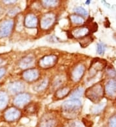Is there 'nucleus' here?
<instances>
[{
    "label": "nucleus",
    "instance_id": "f257e3e1",
    "mask_svg": "<svg viewBox=\"0 0 116 127\" xmlns=\"http://www.w3.org/2000/svg\"><path fill=\"white\" fill-rule=\"evenodd\" d=\"M82 104L79 99H70L65 101L61 105L63 113L69 118L76 117L80 112Z\"/></svg>",
    "mask_w": 116,
    "mask_h": 127
},
{
    "label": "nucleus",
    "instance_id": "f03ea898",
    "mask_svg": "<svg viewBox=\"0 0 116 127\" xmlns=\"http://www.w3.org/2000/svg\"><path fill=\"white\" fill-rule=\"evenodd\" d=\"M105 94V89L101 83H97L85 91V96L92 102L98 103L103 99Z\"/></svg>",
    "mask_w": 116,
    "mask_h": 127
},
{
    "label": "nucleus",
    "instance_id": "7ed1b4c3",
    "mask_svg": "<svg viewBox=\"0 0 116 127\" xmlns=\"http://www.w3.org/2000/svg\"><path fill=\"white\" fill-rule=\"evenodd\" d=\"M57 59L58 58L55 55H45L39 61L38 65L41 68L44 69L52 68L56 64Z\"/></svg>",
    "mask_w": 116,
    "mask_h": 127
},
{
    "label": "nucleus",
    "instance_id": "20e7f679",
    "mask_svg": "<svg viewBox=\"0 0 116 127\" xmlns=\"http://www.w3.org/2000/svg\"><path fill=\"white\" fill-rule=\"evenodd\" d=\"M86 67L83 64L79 63L75 65L70 73V78L74 82H79L85 74Z\"/></svg>",
    "mask_w": 116,
    "mask_h": 127
},
{
    "label": "nucleus",
    "instance_id": "39448f33",
    "mask_svg": "<svg viewBox=\"0 0 116 127\" xmlns=\"http://www.w3.org/2000/svg\"><path fill=\"white\" fill-rule=\"evenodd\" d=\"M21 116V112L16 107H10L6 109L4 112V119L6 121L8 122H14V121H17L20 118Z\"/></svg>",
    "mask_w": 116,
    "mask_h": 127
},
{
    "label": "nucleus",
    "instance_id": "423d86ee",
    "mask_svg": "<svg viewBox=\"0 0 116 127\" xmlns=\"http://www.w3.org/2000/svg\"><path fill=\"white\" fill-rule=\"evenodd\" d=\"M14 21L5 19L0 23V37H6L10 34L14 28Z\"/></svg>",
    "mask_w": 116,
    "mask_h": 127
},
{
    "label": "nucleus",
    "instance_id": "0eeeda50",
    "mask_svg": "<svg viewBox=\"0 0 116 127\" xmlns=\"http://www.w3.org/2000/svg\"><path fill=\"white\" fill-rule=\"evenodd\" d=\"M56 21V15L54 13H46L42 16L40 20V27L43 30H48Z\"/></svg>",
    "mask_w": 116,
    "mask_h": 127
},
{
    "label": "nucleus",
    "instance_id": "6e6552de",
    "mask_svg": "<svg viewBox=\"0 0 116 127\" xmlns=\"http://www.w3.org/2000/svg\"><path fill=\"white\" fill-rule=\"evenodd\" d=\"M40 76V73L39 70L36 68H30L25 70L22 73V78L26 82H36L39 79Z\"/></svg>",
    "mask_w": 116,
    "mask_h": 127
},
{
    "label": "nucleus",
    "instance_id": "1a4fd4ad",
    "mask_svg": "<svg viewBox=\"0 0 116 127\" xmlns=\"http://www.w3.org/2000/svg\"><path fill=\"white\" fill-rule=\"evenodd\" d=\"M25 85L23 84V82L21 81H14L8 84L7 87V89L8 93L11 95H17L18 94L22 93V92L25 90Z\"/></svg>",
    "mask_w": 116,
    "mask_h": 127
},
{
    "label": "nucleus",
    "instance_id": "9d476101",
    "mask_svg": "<svg viewBox=\"0 0 116 127\" xmlns=\"http://www.w3.org/2000/svg\"><path fill=\"white\" fill-rule=\"evenodd\" d=\"M31 99V95L28 93H22L15 96L14 99V104L16 107H21L28 105Z\"/></svg>",
    "mask_w": 116,
    "mask_h": 127
},
{
    "label": "nucleus",
    "instance_id": "9b49d317",
    "mask_svg": "<svg viewBox=\"0 0 116 127\" xmlns=\"http://www.w3.org/2000/svg\"><path fill=\"white\" fill-rule=\"evenodd\" d=\"M90 33V30L87 27L82 26L77 27L72 30L70 32L71 36L76 39H83Z\"/></svg>",
    "mask_w": 116,
    "mask_h": 127
},
{
    "label": "nucleus",
    "instance_id": "f8f14e48",
    "mask_svg": "<svg viewBox=\"0 0 116 127\" xmlns=\"http://www.w3.org/2000/svg\"><path fill=\"white\" fill-rule=\"evenodd\" d=\"M57 120L52 114H46L41 119L39 127H56Z\"/></svg>",
    "mask_w": 116,
    "mask_h": 127
},
{
    "label": "nucleus",
    "instance_id": "ddd939ff",
    "mask_svg": "<svg viewBox=\"0 0 116 127\" xmlns=\"http://www.w3.org/2000/svg\"><path fill=\"white\" fill-rule=\"evenodd\" d=\"M105 92L109 98H116V79L112 78L107 82L105 87Z\"/></svg>",
    "mask_w": 116,
    "mask_h": 127
},
{
    "label": "nucleus",
    "instance_id": "4468645a",
    "mask_svg": "<svg viewBox=\"0 0 116 127\" xmlns=\"http://www.w3.org/2000/svg\"><path fill=\"white\" fill-rule=\"evenodd\" d=\"M35 62V59L31 55L25 56L19 60L18 63L19 67L23 69H28L32 66Z\"/></svg>",
    "mask_w": 116,
    "mask_h": 127
},
{
    "label": "nucleus",
    "instance_id": "2eb2a0df",
    "mask_svg": "<svg viewBox=\"0 0 116 127\" xmlns=\"http://www.w3.org/2000/svg\"><path fill=\"white\" fill-rule=\"evenodd\" d=\"M38 24V19L34 14H28L24 19L25 27L28 28H34L37 27Z\"/></svg>",
    "mask_w": 116,
    "mask_h": 127
},
{
    "label": "nucleus",
    "instance_id": "dca6fc26",
    "mask_svg": "<svg viewBox=\"0 0 116 127\" xmlns=\"http://www.w3.org/2000/svg\"><path fill=\"white\" fill-rule=\"evenodd\" d=\"M9 101L8 95L4 91H0V110H4Z\"/></svg>",
    "mask_w": 116,
    "mask_h": 127
},
{
    "label": "nucleus",
    "instance_id": "f3484780",
    "mask_svg": "<svg viewBox=\"0 0 116 127\" xmlns=\"http://www.w3.org/2000/svg\"><path fill=\"white\" fill-rule=\"evenodd\" d=\"M49 84V80L47 78H45L43 79H41L34 86V91L36 92H41L44 91Z\"/></svg>",
    "mask_w": 116,
    "mask_h": 127
},
{
    "label": "nucleus",
    "instance_id": "a211bd4d",
    "mask_svg": "<svg viewBox=\"0 0 116 127\" xmlns=\"http://www.w3.org/2000/svg\"><path fill=\"white\" fill-rule=\"evenodd\" d=\"M103 62H99V61H96V62H93L90 66V70H89V74L90 76H94V74H96V73H98L99 71L103 69Z\"/></svg>",
    "mask_w": 116,
    "mask_h": 127
},
{
    "label": "nucleus",
    "instance_id": "6ab92c4d",
    "mask_svg": "<svg viewBox=\"0 0 116 127\" xmlns=\"http://www.w3.org/2000/svg\"><path fill=\"white\" fill-rule=\"evenodd\" d=\"M70 88L69 87H63L57 89L55 94V97L57 99H63L68 96L70 93Z\"/></svg>",
    "mask_w": 116,
    "mask_h": 127
},
{
    "label": "nucleus",
    "instance_id": "aec40b11",
    "mask_svg": "<svg viewBox=\"0 0 116 127\" xmlns=\"http://www.w3.org/2000/svg\"><path fill=\"white\" fill-rule=\"evenodd\" d=\"M65 81V76L63 75H57L56 77L54 78L52 82V86L53 88H57L60 85L63 84L64 82Z\"/></svg>",
    "mask_w": 116,
    "mask_h": 127
},
{
    "label": "nucleus",
    "instance_id": "412c9836",
    "mask_svg": "<svg viewBox=\"0 0 116 127\" xmlns=\"http://www.w3.org/2000/svg\"><path fill=\"white\" fill-rule=\"evenodd\" d=\"M84 94V89L83 87H79L75 89L72 93H71L70 95V98L71 99H79L81 97H82L83 95Z\"/></svg>",
    "mask_w": 116,
    "mask_h": 127
},
{
    "label": "nucleus",
    "instance_id": "4be33fe9",
    "mask_svg": "<svg viewBox=\"0 0 116 127\" xmlns=\"http://www.w3.org/2000/svg\"><path fill=\"white\" fill-rule=\"evenodd\" d=\"M37 109H38V107H37V104L34 103H28V105H26L25 108V112L28 114L36 113Z\"/></svg>",
    "mask_w": 116,
    "mask_h": 127
},
{
    "label": "nucleus",
    "instance_id": "5701e85b",
    "mask_svg": "<svg viewBox=\"0 0 116 127\" xmlns=\"http://www.w3.org/2000/svg\"><path fill=\"white\" fill-rule=\"evenodd\" d=\"M42 5L45 7L48 8H52V7H56V6L59 5V1H56V0H46V1H43L41 2Z\"/></svg>",
    "mask_w": 116,
    "mask_h": 127
},
{
    "label": "nucleus",
    "instance_id": "b1692460",
    "mask_svg": "<svg viewBox=\"0 0 116 127\" xmlns=\"http://www.w3.org/2000/svg\"><path fill=\"white\" fill-rule=\"evenodd\" d=\"M70 19L72 23L75 25H82L84 23V19L81 16H77V15H72L70 16Z\"/></svg>",
    "mask_w": 116,
    "mask_h": 127
},
{
    "label": "nucleus",
    "instance_id": "393cba45",
    "mask_svg": "<svg viewBox=\"0 0 116 127\" xmlns=\"http://www.w3.org/2000/svg\"><path fill=\"white\" fill-rule=\"evenodd\" d=\"M105 107V103L98 104L97 105L93 107L91 111L94 114H100L103 111Z\"/></svg>",
    "mask_w": 116,
    "mask_h": 127
},
{
    "label": "nucleus",
    "instance_id": "a878e982",
    "mask_svg": "<svg viewBox=\"0 0 116 127\" xmlns=\"http://www.w3.org/2000/svg\"><path fill=\"white\" fill-rule=\"evenodd\" d=\"M74 12L76 14H79L80 16H82L83 17H86V16H88V12L87 11L83 8V7H81V6H77L74 8Z\"/></svg>",
    "mask_w": 116,
    "mask_h": 127
},
{
    "label": "nucleus",
    "instance_id": "bb28decb",
    "mask_svg": "<svg viewBox=\"0 0 116 127\" xmlns=\"http://www.w3.org/2000/svg\"><path fill=\"white\" fill-rule=\"evenodd\" d=\"M108 127H116V114L109 118L108 121Z\"/></svg>",
    "mask_w": 116,
    "mask_h": 127
},
{
    "label": "nucleus",
    "instance_id": "cd10ccee",
    "mask_svg": "<svg viewBox=\"0 0 116 127\" xmlns=\"http://www.w3.org/2000/svg\"><path fill=\"white\" fill-rule=\"evenodd\" d=\"M106 50L105 45L103 43H99L97 46V52L99 55H103L105 53Z\"/></svg>",
    "mask_w": 116,
    "mask_h": 127
},
{
    "label": "nucleus",
    "instance_id": "c85d7f7f",
    "mask_svg": "<svg viewBox=\"0 0 116 127\" xmlns=\"http://www.w3.org/2000/svg\"><path fill=\"white\" fill-rule=\"evenodd\" d=\"M70 127H85L83 125L82 123H81L80 121H73L70 125Z\"/></svg>",
    "mask_w": 116,
    "mask_h": 127
},
{
    "label": "nucleus",
    "instance_id": "c756f323",
    "mask_svg": "<svg viewBox=\"0 0 116 127\" xmlns=\"http://www.w3.org/2000/svg\"><path fill=\"white\" fill-rule=\"evenodd\" d=\"M107 72V74H108V76H110V77L112 78L116 76V72L115 71V70L113 69L112 68L108 69Z\"/></svg>",
    "mask_w": 116,
    "mask_h": 127
},
{
    "label": "nucleus",
    "instance_id": "7c9ffc66",
    "mask_svg": "<svg viewBox=\"0 0 116 127\" xmlns=\"http://www.w3.org/2000/svg\"><path fill=\"white\" fill-rule=\"evenodd\" d=\"M19 12V8H14L12 9H11L10 10L8 11V15L10 16H15L17 13Z\"/></svg>",
    "mask_w": 116,
    "mask_h": 127
},
{
    "label": "nucleus",
    "instance_id": "2f4dec72",
    "mask_svg": "<svg viewBox=\"0 0 116 127\" xmlns=\"http://www.w3.org/2000/svg\"><path fill=\"white\" fill-rule=\"evenodd\" d=\"M6 72V70L5 67H0V80L1 79Z\"/></svg>",
    "mask_w": 116,
    "mask_h": 127
},
{
    "label": "nucleus",
    "instance_id": "473e14b6",
    "mask_svg": "<svg viewBox=\"0 0 116 127\" xmlns=\"http://www.w3.org/2000/svg\"><path fill=\"white\" fill-rule=\"evenodd\" d=\"M15 2V1H4L3 3L5 4H12V3H14Z\"/></svg>",
    "mask_w": 116,
    "mask_h": 127
},
{
    "label": "nucleus",
    "instance_id": "72a5a7b5",
    "mask_svg": "<svg viewBox=\"0 0 116 127\" xmlns=\"http://www.w3.org/2000/svg\"><path fill=\"white\" fill-rule=\"evenodd\" d=\"M4 64V59L0 57V66H1Z\"/></svg>",
    "mask_w": 116,
    "mask_h": 127
},
{
    "label": "nucleus",
    "instance_id": "f704fd0d",
    "mask_svg": "<svg viewBox=\"0 0 116 127\" xmlns=\"http://www.w3.org/2000/svg\"><path fill=\"white\" fill-rule=\"evenodd\" d=\"M90 3V1H86V4H87V5H88Z\"/></svg>",
    "mask_w": 116,
    "mask_h": 127
},
{
    "label": "nucleus",
    "instance_id": "c9c22d12",
    "mask_svg": "<svg viewBox=\"0 0 116 127\" xmlns=\"http://www.w3.org/2000/svg\"><path fill=\"white\" fill-rule=\"evenodd\" d=\"M70 127V126H69V127Z\"/></svg>",
    "mask_w": 116,
    "mask_h": 127
}]
</instances>
